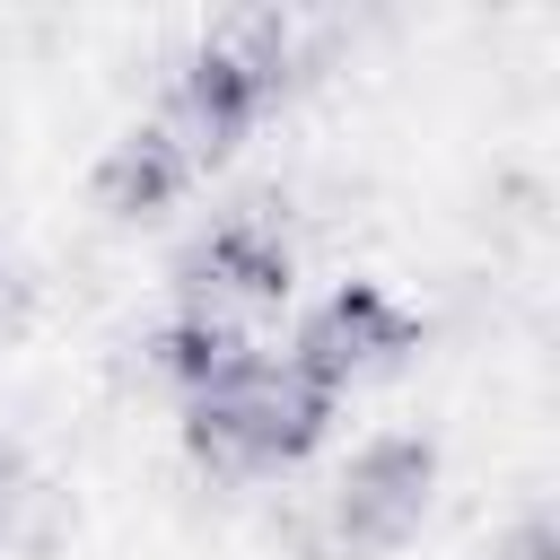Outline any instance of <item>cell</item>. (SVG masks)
<instances>
[{
  "label": "cell",
  "mask_w": 560,
  "mask_h": 560,
  "mask_svg": "<svg viewBox=\"0 0 560 560\" xmlns=\"http://www.w3.org/2000/svg\"><path fill=\"white\" fill-rule=\"evenodd\" d=\"M324 429V394L289 368V359H236L228 376H210L192 394V446L228 472H262L306 455Z\"/></svg>",
  "instance_id": "obj_1"
},
{
  "label": "cell",
  "mask_w": 560,
  "mask_h": 560,
  "mask_svg": "<svg viewBox=\"0 0 560 560\" xmlns=\"http://www.w3.org/2000/svg\"><path fill=\"white\" fill-rule=\"evenodd\" d=\"M490 560H551V525H542V516H525L516 534H499V542H490Z\"/></svg>",
  "instance_id": "obj_8"
},
{
  "label": "cell",
  "mask_w": 560,
  "mask_h": 560,
  "mask_svg": "<svg viewBox=\"0 0 560 560\" xmlns=\"http://www.w3.org/2000/svg\"><path fill=\"white\" fill-rule=\"evenodd\" d=\"M175 289H184V315L192 324H219V332H245V315L280 306L289 289V245L262 210H236L219 219L184 262H175Z\"/></svg>",
  "instance_id": "obj_2"
},
{
  "label": "cell",
  "mask_w": 560,
  "mask_h": 560,
  "mask_svg": "<svg viewBox=\"0 0 560 560\" xmlns=\"http://www.w3.org/2000/svg\"><path fill=\"white\" fill-rule=\"evenodd\" d=\"M254 114H262V105L245 96V79H236V70H219L210 52H192V61L175 70V88H166V105H158V122H149V131H158L184 166H201V158H219Z\"/></svg>",
  "instance_id": "obj_5"
},
{
  "label": "cell",
  "mask_w": 560,
  "mask_h": 560,
  "mask_svg": "<svg viewBox=\"0 0 560 560\" xmlns=\"http://www.w3.org/2000/svg\"><path fill=\"white\" fill-rule=\"evenodd\" d=\"M26 508H35V481H26V464H18V446L0 438V542L26 525Z\"/></svg>",
  "instance_id": "obj_7"
},
{
  "label": "cell",
  "mask_w": 560,
  "mask_h": 560,
  "mask_svg": "<svg viewBox=\"0 0 560 560\" xmlns=\"http://www.w3.org/2000/svg\"><path fill=\"white\" fill-rule=\"evenodd\" d=\"M429 481H438V455L420 438H376L350 455L341 490H332V551H394L402 534H420L429 516Z\"/></svg>",
  "instance_id": "obj_3"
},
{
  "label": "cell",
  "mask_w": 560,
  "mask_h": 560,
  "mask_svg": "<svg viewBox=\"0 0 560 560\" xmlns=\"http://www.w3.org/2000/svg\"><path fill=\"white\" fill-rule=\"evenodd\" d=\"M184 158L158 140V131H131V140H114V158L96 166V192H105V210L114 219H149V210H166L175 192H184Z\"/></svg>",
  "instance_id": "obj_6"
},
{
  "label": "cell",
  "mask_w": 560,
  "mask_h": 560,
  "mask_svg": "<svg viewBox=\"0 0 560 560\" xmlns=\"http://www.w3.org/2000/svg\"><path fill=\"white\" fill-rule=\"evenodd\" d=\"M411 350V315L385 298V289H332L306 324H298V376L315 385V394H332V385H350V376H368V368H385V359H402Z\"/></svg>",
  "instance_id": "obj_4"
},
{
  "label": "cell",
  "mask_w": 560,
  "mask_h": 560,
  "mask_svg": "<svg viewBox=\"0 0 560 560\" xmlns=\"http://www.w3.org/2000/svg\"><path fill=\"white\" fill-rule=\"evenodd\" d=\"M26 298H35V289H26V271L0 254V332H18V324H26Z\"/></svg>",
  "instance_id": "obj_9"
}]
</instances>
